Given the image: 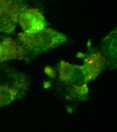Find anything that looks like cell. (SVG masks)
<instances>
[{
    "label": "cell",
    "instance_id": "1",
    "mask_svg": "<svg viewBox=\"0 0 117 132\" xmlns=\"http://www.w3.org/2000/svg\"><path fill=\"white\" fill-rule=\"evenodd\" d=\"M18 42L25 50L27 57H33L55 48L65 43L66 36L52 29L45 28L38 33H20Z\"/></svg>",
    "mask_w": 117,
    "mask_h": 132
},
{
    "label": "cell",
    "instance_id": "2",
    "mask_svg": "<svg viewBox=\"0 0 117 132\" xmlns=\"http://www.w3.org/2000/svg\"><path fill=\"white\" fill-rule=\"evenodd\" d=\"M27 7L24 0H0V32L13 33L20 12Z\"/></svg>",
    "mask_w": 117,
    "mask_h": 132
},
{
    "label": "cell",
    "instance_id": "3",
    "mask_svg": "<svg viewBox=\"0 0 117 132\" xmlns=\"http://www.w3.org/2000/svg\"><path fill=\"white\" fill-rule=\"evenodd\" d=\"M18 22L23 33H38L47 28V22L42 12L36 8L24 9L20 13Z\"/></svg>",
    "mask_w": 117,
    "mask_h": 132
},
{
    "label": "cell",
    "instance_id": "4",
    "mask_svg": "<svg viewBox=\"0 0 117 132\" xmlns=\"http://www.w3.org/2000/svg\"><path fill=\"white\" fill-rule=\"evenodd\" d=\"M19 74L16 77H10L8 81L5 82L0 78V107L8 105L17 99L27 89L26 79Z\"/></svg>",
    "mask_w": 117,
    "mask_h": 132
},
{
    "label": "cell",
    "instance_id": "5",
    "mask_svg": "<svg viewBox=\"0 0 117 132\" xmlns=\"http://www.w3.org/2000/svg\"><path fill=\"white\" fill-rule=\"evenodd\" d=\"M26 57L24 49L17 41L11 38L0 41V62L16 58Z\"/></svg>",
    "mask_w": 117,
    "mask_h": 132
},
{
    "label": "cell",
    "instance_id": "6",
    "mask_svg": "<svg viewBox=\"0 0 117 132\" xmlns=\"http://www.w3.org/2000/svg\"><path fill=\"white\" fill-rule=\"evenodd\" d=\"M101 51L107 59L109 66H117V31L114 30L107 36L102 41Z\"/></svg>",
    "mask_w": 117,
    "mask_h": 132
},
{
    "label": "cell",
    "instance_id": "7",
    "mask_svg": "<svg viewBox=\"0 0 117 132\" xmlns=\"http://www.w3.org/2000/svg\"><path fill=\"white\" fill-rule=\"evenodd\" d=\"M104 61V57L98 52H92L86 57L84 68L82 69L86 80V78L94 77L98 74Z\"/></svg>",
    "mask_w": 117,
    "mask_h": 132
}]
</instances>
